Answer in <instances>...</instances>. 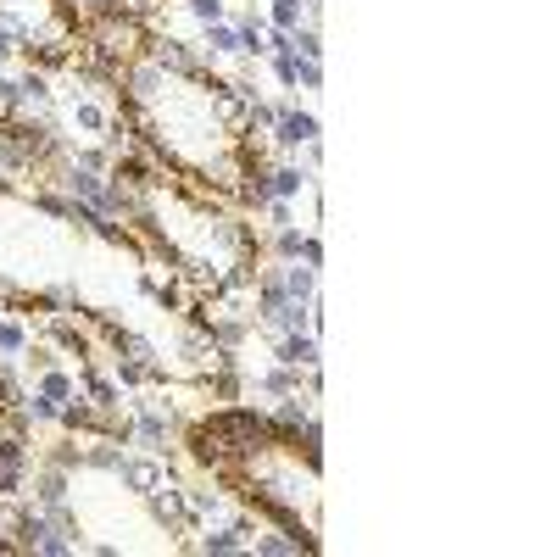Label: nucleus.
<instances>
[{
    "label": "nucleus",
    "mask_w": 557,
    "mask_h": 557,
    "mask_svg": "<svg viewBox=\"0 0 557 557\" xmlns=\"http://www.w3.org/2000/svg\"><path fill=\"white\" fill-rule=\"evenodd\" d=\"M284 362H313V340H284Z\"/></svg>",
    "instance_id": "1"
}]
</instances>
